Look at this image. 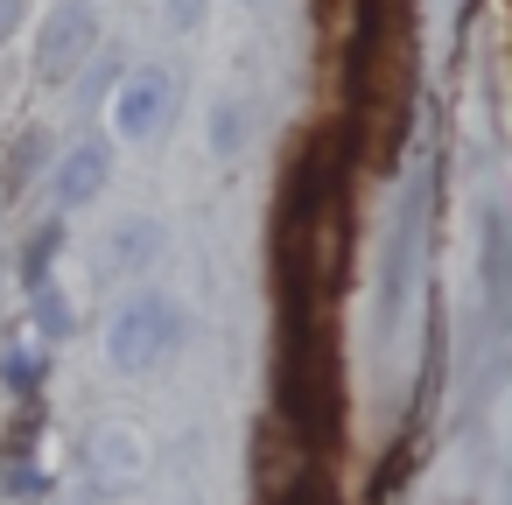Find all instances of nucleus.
I'll use <instances>...</instances> for the list:
<instances>
[{"instance_id":"1","label":"nucleus","mask_w":512,"mask_h":505,"mask_svg":"<svg viewBox=\"0 0 512 505\" xmlns=\"http://www.w3.org/2000/svg\"><path fill=\"white\" fill-rule=\"evenodd\" d=\"M176 337H183V309H176L169 295H134V302L113 309V323H106V358H113L120 372H148V365H162V358L176 351Z\"/></svg>"},{"instance_id":"2","label":"nucleus","mask_w":512,"mask_h":505,"mask_svg":"<svg viewBox=\"0 0 512 505\" xmlns=\"http://www.w3.org/2000/svg\"><path fill=\"white\" fill-rule=\"evenodd\" d=\"M169 113H176V78H169L162 64L127 71V78L113 85V99H106V120H113L120 141H155V134L169 127Z\"/></svg>"},{"instance_id":"3","label":"nucleus","mask_w":512,"mask_h":505,"mask_svg":"<svg viewBox=\"0 0 512 505\" xmlns=\"http://www.w3.org/2000/svg\"><path fill=\"white\" fill-rule=\"evenodd\" d=\"M85 470H92L99 491H127V484H141V477H148V435L127 428V421H99V428L85 435Z\"/></svg>"},{"instance_id":"4","label":"nucleus","mask_w":512,"mask_h":505,"mask_svg":"<svg viewBox=\"0 0 512 505\" xmlns=\"http://www.w3.org/2000/svg\"><path fill=\"white\" fill-rule=\"evenodd\" d=\"M92 43H99V22H92L85 0H71V8H57L50 29H43V71H50V78H71V71L92 57Z\"/></svg>"},{"instance_id":"5","label":"nucleus","mask_w":512,"mask_h":505,"mask_svg":"<svg viewBox=\"0 0 512 505\" xmlns=\"http://www.w3.org/2000/svg\"><path fill=\"white\" fill-rule=\"evenodd\" d=\"M99 190H106V148L99 141H78L57 162V204H92Z\"/></svg>"},{"instance_id":"6","label":"nucleus","mask_w":512,"mask_h":505,"mask_svg":"<svg viewBox=\"0 0 512 505\" xmlns=\"http://www.w3.org/2000/svg\"><path fill=\"white\" fill-rule=\"evenodd\" d=\"M8 15H22V0H0V29H8Z\"/></svg>"}]
</instances>
